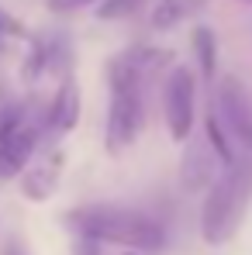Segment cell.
<instances>
[{
    "label": "cell",
    "mask_w": 252,
    "mask_h": 255,
    "mask_svg": "<svg viewBox=\"0 0 252 255\" xmlns=\"http://www.w3.org/2000/svg\"><path fill=\"white\" fill-rule=\"evenodd\" d=\"M242 3H252V0H242Z\"/></svg>",
    "instance_id": "19"
},
{
    "label": "cell",
    "mask_w": 252,
    "mask_h": 255,
    "mask_svg": "<svg viewBox=\"0 0 252 255\" xmlns=\"http://www.w3.org/2000/svg\"><path fill=\"white\" fill-rule=\"evenodd\" d=\"M76 255H100V252H97V242H86V238H80V245H76Z\"/></svg>",
    "instance_id": "16"
},
{
    "label": "cell",
    "mask_w": 252,
    "mask_h": 255,
    "mask_svg": "<svg viewBox=\"0 0 252 255\" xmlns=\"http://www.w3.org/2000/svg\"><path fill=\"white\" fill-rule=\"evenodd\" d=\"M218 121L252 155V93L239 76H225L218 83Z\"/></svg>",
    "instance_id": "6"
},
{
    "label": "cell",
    "mask_w": 252,
    "mask_h": 255,
    "mask_svg": "<svg viewBox=\"0 0 252 255\" xmlns=\"http://www.w3.org/2000/svg\"><path fill=\"white\" fill-rule=\"evenodd\" d=\"M3 255H28V252H24L21 242H7V245H3Z\"/></svg>",
    "instance_id": "17"
},
{
    "label": "cell",
    "mask_w": 252,
    "mask_h": 255,
    "mask_svg": "<svg viewBox=\"0 0 252 255\" xmlns=\"http://www.w3.org/2000/svg\"><path fill=\"white\" fill-rule=\"evenodd\" d=\"M7 38H28V28H24L14 14H7V10L0 7V45L7 42Z\"/></svg>",
    "instance_id": "14"
},
{
    "label": "cell",
    "mask_w": 252,
    "mask_h": 255,
    "mask_svg": "<svg viewBox=\"0 0 252 255\" xmlns=\"http://www.w3.org/2000/svg\"><path fill=\"white\" fill-rule=\"evenodd\" d=\"M66 224L97 245H121V249H138V252H156L166 245V231L156 217L135 211V207H118V204H86L66 214Z\"/></svg>",
    "instance_id": "1"
},
{
    "label": "cell",
    "mask_w": 252,
    "mask_h": 255,
    "mask_svg": "<svg viewBox=\"0 0 252 255\" xmlns=\"http://www.w3.org/2000/svg\"><path fill=\"white\" fill-rule=\"evenodd\" d=\"M62 169H66V152L62 148H48L42 152L35 162H28L21 169V193L35 204L48 200L55 190H59V179H62Z\"/></svg>",
    "instance_id": "7"
},
{
    "label": "cell",
    "mask_w": 252,
    "mask_h": 255,
    "mask_svg": "<svg viewBox=\"0 0 252 255\" xmlns=\"http://www.w3.org/2000/svg\"><path fill=\"white\" fill-rule=\"evenodd\" d=\"M142 80L145 73L128 59L114 55L107 62V86H111V100H107V128H104V141L111 155H121L128 145L142 134L145 128V97H142Z\"/></svg>",
    "instance_id": "3"
},
{
    "label": "cell",
    "mask_w": 252,
    "mask_h": 255,
    "mask_svg": "<svg viewBox=\"0 0 252 255\" xmlns=\"http://www.w3.org/2000/svg\"><path fill=\"white\" fill-rule=\"evenodd\" d=\"M190 45H194V59L201 66L204 80H211L214 76V66H218V38H214V31H211L208 24H197L194 35H190Z\"/></svg>",
    "instance_id": "11"
},
{
    "label": "cell",
    "mask_w": 252,
    "mask_h": 255,
    "mask_svg": "<svg viewBox=\"0 0 252 255\" xmlns=\"http://www.w3.org/2000/svg\"><path fill=\"white\" fill-rule=\"evenodd\" d=\"M190 141V138H187ZM221 169V159L214 155V148H211V141L201 134V138H194L190 145H187V152H183V166H180V176H183V186L187 190H204L211 186V179L218 176Z\"/></svg>",
    "instance_id": "8"
},
{
    "label": "cell",
    "mask_w": 252,
    "mask_h": 255,
    "mask_svg": "<svg viewBox=\"0 0 252 255\" xmlns=\"http://www.w3.org/2000/svg\"><path fill=\"white\" fill-rule=\"evenodd\" d=\"M145 0H97V17L100 21H121V17H131Z\"/></svg>",
    "instance_id": "13"
},
{
    "label": "cell",
    "mask_w": 252,
    "mask_h": 255,
    "mask_svg": "<svg viewBox=\"0 0 252 255\" xmlns=\"http://www.w3.org/2000/svg\"><path fill=\"white\" fill-rule=\"evenodd\" d=\"M42 128L28 107H7L0 114V179H10L24 169L38 148Z\"/></svg>",
    "instance_id": "4"
},
{
    "label": "cell",
    "mask_w": 252,
    "mask_h": 255,
    "mask_svg": "<svg viewBox=\"0 0 252 255\" xmlns=\"http://www.w3.org/2000/svg\"><path fill=\"white\" fill-rule=\"evenodd\" d=\"M97 0H45V7L52 10V14H76V10H86V7H93Z\"/></svg>",
    "instance_id": "15"
},
{
    "label": "cell",
    "mask_w": 252,
    "mask_h": 255,
    "mask_svg": "<svg viewBox=\"0 0 252 255\" xmlns=\"http://www.w3.org/2000/svg\"><path fill=\"white\" fill-rule=\"evenodd\" d=\"M252 204V159H235L221 166L211 179V190L201 207V235L208 245H225Z\"/></svg>",
    "instance_id": "2"
},
{
    "label": "cell",
    "mask_w": 252,
    "mask_h": 255,
    "mask_svg": "<svg viewBox=\"0 0 252 255\" xmlns=\"http://www.w3.org/2000/svg\"><path fill=\"white\" fill-rule=\"evenodd\" d=\"M208 7H211V0H159L152 7V14H149V24H152V31H169V28L204 14Z\"/></svg>",
    "instance_id": "10"
},
{
    "label": "cell",
    "mask_w": 252,
    "mask_h": 255,
    "mask_svg": "<svg viewBox=\"0 0 252 255\" xmlns=\"http://www.w3.org/2000/svg\"><path fill=\"white\" fill-rule=\"evenodd\" d=\"M80 111H83V97H80V83L73 73L62 76V83L55 90L52 104H48V125L62 134H69L73 128L80 125Z\"/></svg>",
    "instance_id": "9"
},
{
    "label": "cell",
    "mask_w": 252,
    "mask_h": 255,
    "mask_svg": "<svg viewBox=\"0 0 252 255\" xmlns=\"http://www.w3.org/2000/svg\"><path fill=\"white\" fill-rule=\"evenodd\" d=\"M204 138L211 141V148H214V155L221 159V166H228V162H235V159H239V155H235V148H232L228 131L221 128L218 118H208V121H204Z\"/></svg>",
    "instance_id": "12"
},
{
    "label": "cell",
    "mask_w": 252,
    "mask_h": 255,
    "mask_svg": "<svg viewBox=\"0 0 252 255\" xmlns=\"http://www.w3.org/2000/svg\"><path fill=\"white\" fill-rule=\"evenodd\" d=\"M121 255H142V252H138V249H128V252H121Z\"/></svg>",
    "instance_id": "18"
},
{
    "label": "cell",
    "mask_w": 252,
    "mask_h": 255,
    "mask_svg": "<svg viewBox=\"0 0 252 255\" xmlns=\"http://www.w3.org/2000/svg\"><path fill=\"white\" fill-rule=\"evenodd\" d=\"M163 111H166V128L173 141H187L194 134L197 121V76L190 66H176L163 90Z\"/></svg>",
    "instance_id": "5"
}]
</instances>
